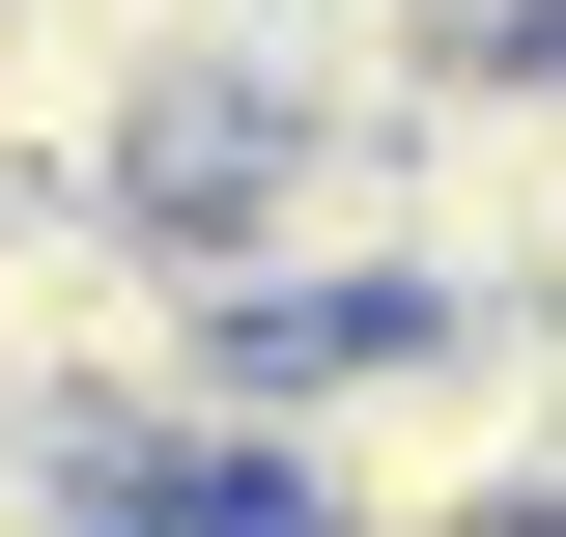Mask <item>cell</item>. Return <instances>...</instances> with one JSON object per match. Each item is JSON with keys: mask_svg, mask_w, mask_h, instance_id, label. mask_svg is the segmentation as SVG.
<instances>
[{"mask_svg": "<svg viewBox=\"0 0 566 537\" xmlns=\"http://www.w3.org/2000/svg\"><path fill=\"white\" fill-rule=\"evenodd\" d=\"M283 537H566V312H340L283 339Z\"/></svg>", "mask_w": 566, "mask_h": 537, "instance_id": "6da1fadb", "label": "cell"}, {"mask_svg": "<svg viewBox=\"0 0 566 537\" xmlns=\"http://www.w3.org/2000/svg\"><path fill=\"white\" fill-rule=\"evenodd\" d=\"M397 199H424V312H566V57H482L397 114Z\"/></svg>", "mask_w": 566, "mask_h": 537, "instance_id": "7a4b0ae2", "label": "cell"}, {"mask_svg": "<svg viewBox=\"0 0 566 537\" xmlns=\"http://www.w3.org/2000/svg\"><path fill=\"white\" fill-rule=\"evenodd\" d=\"M57 29H114L142 85H227V57H255V29H283V0H57Z\"/></svg>", "mask_w": 566, "mask_h": 537, "instance_id": "3957f363", "label": "cell"}]
</instances>
